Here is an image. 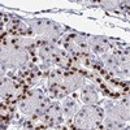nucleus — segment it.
<instances>
[{"instance_id":"nucleus-4","label":"nucleus","mask_w":130,"mask_h":130,"mask_svg":"<svg viewBox=\"0 0 130 130\" xmlns=\"http://www.w3.org/2000/svg\"><path fill=\"white\" fill-rule=\"evenodd\" d=\"M102 112L96 107L90 104L89 107H85L75 117V124L78 127H94L100 122Z\"/></svg>"},{"instance_id":"nucleus-1","label":"nucleus","mask_w":130,"mask_h":130,"mask_svg":"<svg viewBox=\"0 0 130 130\" xmlns=\"http://www.w3.org/2000/svg\"><path fill=\"white\" fill-rule=\"evenodd\" d=\"M81 83H82L81 75L72 69L53 70L48 75L50 89L56 95H67L74 91Z\"/></svg>"},{"instance_id":"nucleus-5","label":"nucleus","mask_w":130,"mask_h":130,"mask_svg":"<svg viewBox=\"0 0 130 130\" xmlns=\"http://www.w3.org/2000/svg\"><path fill=\"white\" fill-rule=\"evenodd\" d=\"M31 29L34 30L35 34L40 35L43 38V42H47L50 39H53L59 35V30L57 27L51 24L50 21H38V22H32L31 24Z\"/></svg>"},{"instance_id":"nucleus-3","label":"nucleus","mask_w":130,"mask_h":130,"mask_svg":"<svg viewBox=\"0 0 130 130\" xmlns=\"http://www.w3.org/2000/svg\"><path fill=\"white\" fill-rule=\"evenodd\" d=\"M27 87L26 82L22 78H5L2 85V94L5 103L14 104L17 100L22 99L25 90Z\"/></svg>"},{"instance_id":"nucleus-7","label":"nucleus","mask_w":130,"mask_h":130,"mask_svg":"<svg viewBox=\"0 0 130 130\" xmlns=\"http://www.w3.org/2000/svg\"><path fill=\"white\" fill-rule=\"evenodd\" d=\"M75 111H77V103L73 99H68L65 102V108H64L65 116H74Z\"/></svg>"},{"instance_id":"nucleus-2","label":"nucleus","mask_w":130,"mask_h":130,"mask_svg":"<svg viewBox=\"0 0 130 130\" xmlns=\"http://www.w3.org/2000/svg\"><path fill=\"white\" fill-rule=\"evenodd\" d=\"M47 98L43 95L40 91H31L27 92L22 96V100H21V111L24 113L34 117L40 115L43 111L47 108Z\"/></svg>"},{"instance_id":"nucleus-6","label":"nucleus","mask_w":130,"mask_h":130,"mask_svg":"<svg viewBox=\"0 0 130 130\" xmlns=\"http://www.w3.org/2000/svg\"><path fill=\"white\" fill-rule=\"evenodd\" d=\"M67 47L72 51L73 55H85L89 52V42H86L81 37L73 35L67 39Z\"/></svg>"}]
</instances>
